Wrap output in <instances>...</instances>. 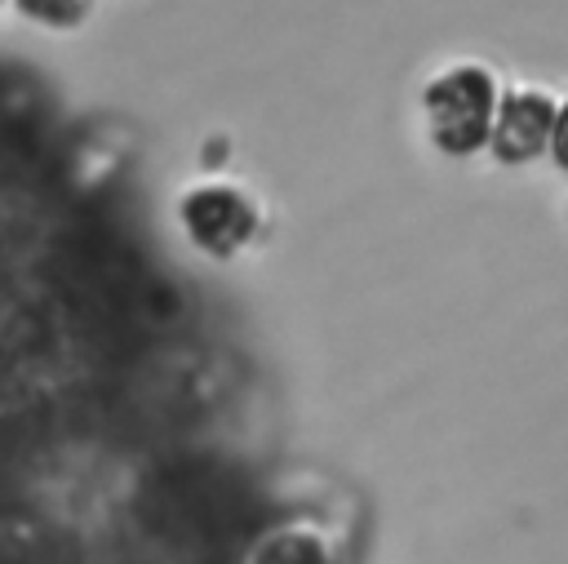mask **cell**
Masks as SVG:
<instances>
[{"instance_id": "cell-1", "label": "cell", "mask_w": 568, "mask_h": 564, "mask_svg": "<svg viewBox=\"0 0 568 564\" xmlns=\"http://www.w3.org/2000/svg\"><path fill=\"white\" fill-rule=\"evenodd\" d=\"M426 102V120H430V138L462 155L488 142L493 129V111H497V89L493 75L484 67H453L444 75H435L422 93Z\"/></svg>"}, {"instance_id": "cell-2", "label": "cell", "mask_w": 568, "mask_h": 564, "mask_svg": "<svg viewBox=\"0 0 568 564\" xmlns=\"http://www.w3.org/2000/svg\"><path fill=\"white\" fill-rule=\"evenodd\" d=\"M550 124H555V107H550L546 93H510L493 111L488 142H493V151L501 160L519 164V160L537 155L550 142Z\"/></svg>"}, {"instance_id": "cell-3", "label": "cell", "mask_w": 568, "mask_h": 564, "mask_svg": "<svg viewBox=\"0 0 568 564\" xmlns=\"http://www.w3.org/2000/svg\"><path fill=\"white\" fill-rule=\"evenodd\" d=\"M186 222H191V231H195L204 244H235V240L248 235L253 209H248L235 191L209 187V191H195V195L186 200Z\"/></svg>"}, {"instance_id": "cell-4", "label": "cell", "mask_w": 568, "mask_h": 564, "mask_svg": "<svg viewBox=\"0 0 568 564\" xmlns=\"http://www.w3.org/2000/svg\"><path fill=\"white\" fill-rule=\"evenodd\" d=\"M550 151H555L559 169L568 173V107H564V111H555V124H550Z\"/></svg>"}, {"instance_id": "cell-5", "label": "cell", "mask_w": 568, "mask_h": 564, "mask_svg": "<svg viewBox=\"0 0 568 564\" xmlns=\"http://www.w3.org/2000/svg\"><path fill=\"white\" fill-rule=\"evenodd\" d=\"M67 4H71V0H27V9H36V13H44V18H62Z\"/></svg>"}]
</instances>
